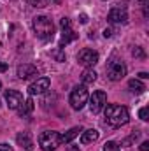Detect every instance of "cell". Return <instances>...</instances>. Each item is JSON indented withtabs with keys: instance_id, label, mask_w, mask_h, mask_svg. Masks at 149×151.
<instances>
[{
	"instance_id": "obj_30",
	"label": "cell",
	"mask_w": 149,
	"mask_h": 151,
	"mask_svg": "<svg viewBox=\"0 0 149 151\" xmlns=\"http://www.w3.org/2000/svg\"><path fill=\"white\" fill-rule=\"evenodd\" d=\"M65 151H79V146H69Z\"/></svg>"
},
{
	"instance_id": "obj_11",
	"label": "cell",
	"mask_w": 149,
	"mask_h": 151,
	"mask_svg": "<svg viewBox=\"0 0 149 151\" xmlns=\"http://www.w3.org/2000/svg\"><path fill=\"white\" fill-rule=\"evenodd\" d=\"M4 99H5L9 109H18L23 104V95L19 91H16V90H7L5 95H4Z\"/></svg>"
},
{
	"instance_id": "obj_9",
	"label": "cell",
	"mask_w": 149,
	"mask_h": 151,
	"mask_svg": "<svg viewBox=\"0 0 149 151\" xmlns=\"http://www.w3.org/2000/svg\"><path fill=\"white\" fill-rule=\"evenodd\" d=\"M107 19H109L111 23H114V25H125V23L128 21V12H126V9L119 4V5L112 7L111 11H109Z\"/></svg>"
},
{
	"instance_id": "obj_33",
	"label": "cell",
	"mask_w": 149,
	"mask_h": 151,
	"mask_svg": "<svg viewBox=\"0 0 149 151\" xmlns=\"http://www.w3.org/2000/svg\"><path fill=\"white\" fill-rule=\"evenodd\" d=\"M0 88H2V83H0Z\"/></svg>"
},
{
	"instance_id": "obj_18",
	"label": "cell",
	"mask_w": 149,
	"mask_h": 151,
	"mask_svg": "<svg viewBox=\"0 0 149 151\" xmlns=\"http://www.w3.org/2000/svg\"><path fill=\"white\" fill-rule=\"evenodd\" d=\"M81 132H82V128H81V127H74V128H70L69 132H65V134L62 135V142L69 144V142H70L72 139H75V137H77V135L81 134Z\"/></svg>"
},
{
	"instance_id": "obj_5",
	"label": "cell",
	"mask_w": 149,
	"mask_h": 151,
	"mask_svg": "<svg viewBox=\"0 0 149 151\" xmlns=\"http://www.w3.org/2000/svg\"><path fill=\"white\" fill-rule=\"evenodd\" d=\"M125 76H126V65L121 60L112 58L109 62V65H107V77L111 81H121Z\"/></svg>"
},
{
	"instance_id": "obj_27",
	"label": "cell",
	"mask_w": 149,
	"mask_h": 151,
	"mask_svg": "<svg viewBox=\"0 0 149 151\" xmlns=\"http://www.w3.org/2000/svg\"><path fill=\"white\" fill-rule=\"evenodd\" d=\"M140 151H149V141H144L140 144Z\"/></svg>"
},
{
	"instance_id": "obj_26",
	"label": "cell",
	"mask_w": 149,
	"mask_h": 151,
	"mask_svg": "<svg viewBox=\"0 0 149 151\" xmlns=\"http://www.w3.org/2000/svg\"><path fill=\"white\" fill-rule=\"evenodd\" d=\"M112 34H114V32H112V28H105V30H104V37H105V39L112 37Z\"/></svg>"
},
{
	"instance_id": "obj_2",
	"label": "cell",
	"mask_w": 149,
	"mask_h": 151,
	"mask_svg": "<svg viewBox=\"0 0 149 151\" xmlns=\"http://www.w3.org/2000/svg\"><path fill=\"white\" fill-rule=\"evenodd\" d=\"M32 27H34L35 35L44 42H47L54 37V23L47 16H35L32 21Z\"/></svg>"
},
{
	"instance_id": "obj_32",
	"label": "cell",
	"mask_w": 149,
	"mask_h": 151,
	"mask_svg": "<svg viewBox=\"0 0 149 151\" xmlns=\"http://www.w3.org/2000/svg\"><path fill=\"white\" fill-rule=\"evenodd\" d=\"M139 2H140V4H144V5L148 4V0H139Z\"/></svg>"
},
{
	"instance_id": "obj_24",
	"label": "cell",
	"mask_w": 149,
	"mask_h": 151,
	"mask_svg": "<svg viewBox=\"0 0 149 151\" xmlns=\"http://www.w3.org/2000/svg\"><path fill=\"white\" fill-rule=\"evenodd\" d=\"M139 116H140V119L142 121H148L149 118H148V107H142L140 111H139Z\"/></svg>"
},
{
	"instance_id": "obj_20",
	"label": "cell",
	"mask_w": 149,
	"mask_h": 151,
	"mask_svg": "<svg viewBox=\"0 0 149 151\" xmlns=\"http://www.w3.org/2000/svg\"><path fill=\"white\" fill-rule=\"evenodd\" d=\"M104 151H121V150H119V146H117L116 142L109 141V142H105V144H104Z\"/></svg>"
},
{
	"instance_id": "obj_17",
	"label": "cell",
	"mask_w": 149,
	"mask_h": 151,
	"mask_svg": "<svg viewBox=\"0 0 149 151\" xmlns=\"http://www.w3.org/2000/svg\"><path fill=\"white\" fill-rule=\"evenodd\" d=\"M128 88H130L132 93H137V95H140V93L146 91V86H144L139 79H130V81H128Z\"/></svg>"
},
{
	"instance_id": "obj_15",
	"label": "cell",
	"mask_w": 149,
	"mask_h": 151,
	"mask_svg": "<svg viewBox=\"0 0 149 151\" xmlns=\"http://www.w3.org/2000/svg\"><path fill=\"white\" fill-rule=\"evenodd\" d=\"M16 111H18V114H19L21 118H27L28 114L34 111V100H32V99H27V100H23V104H21V106L16 109Z\"/></svg>"
},
{
	"instance_id": "obj_13",
	"label": "cell",
	"mask_w": 149,
	"mask_h": 151,
	"mask_svg": "<svg viewBox=\"0 0 149 151\" xmlns=\"http://www.w3.org/2000/svg\"><path fill=\"white\" fill-rule=\"evenodd\" d=\"M16 142H18V146H21L25 151H32L34 150V141H32L30 132H19L18 137H16Z\"/></svg>"
},
{
	"instance_id": "obj_28",
	"label": "cell",
	"mask_w": 149,
	"mask_h": 151,
	"mask_svg": "<svg viewBox=\"0 0 149 151\" xmlns=\"http://www.w3.org/2000/svg\"><path fill=\"white\" fill-rule=\"evenodd\" d=\"M79 21H81L82 25H86V23H88V16H86V14H81V16H79Z\"/></svg>"
},
{
	"instance_id": "obj_19",
	"label": "cell",
	"mask_w": 149,
	"mask_h": 151,
	"mask_svg": "<svg viewBox=\"0 0 149 151\" xmlns=\"http://www.w3.org/2000/svg\"><path fill=\"white\" fill-rule=\"evenodd\" d=\"M51 55L54 56V60H56V62H65V53H63V49H62V47H58V49H56V51H53Z\"/></svg>"
},
{
	"instance_id": "obj_21",
	"label": "cell",
	"mask_w": 149,
	"mask_h": 151,
	"mask_svg": "<svg viewBox=\"0 0 149 151\" xmlns=\"http://www.w3.org/2000/svg\"><path fill=\"white\" fill-rule=\"evenodd\" d=\"M137 137H139V132H135V134H132L130 137H126L125 141H121V146H130V144H132V142H133V141H135Z\"/></svg>"
},
{
	"instance_id": "obj_22",
	"label": "cell",
	"mask_w": 149,
	"mask_h": 151,
	"mask_svg": "<svg viewBox=\"0 0 149 151\" xmlns=\"http://www.w3.org/2000/svg\"><path fill=\"white\" fill-rule=\"evenodd\" d=\"M132 55H133L135 58H146V53L142 51V47H133V49H132Z\"/></svg>"
},
{
	"instance_id": "obj_10",
	"label": "cell",
	"mask_w": 149,
	"mask_h": 151,
	"mask_svg": "<svg viewBox=\"0 0 149 151\" xmlns=\"http://www.w3.org/2000/svg\"><path fill=\"white\" fill-rule=\"evenodd\" d=\"M49 84H51V79L49 77H37V81H34L30 86H28V95L34 97V95H42L46 90H49Z\"/></svg>"
},
{
	"instance_id": "obj_31",
	"label": "cell",
	"mask_w": 149,
	"mask_h": 151,
	"mask_svg": "<svg viewBox=\"0 0 149 151\" xmlns=\"http://www.w3.org/2000/svg\"><path fill=\"white\" fill-rule=\"evenodd\" d=\"M139 77H140V79H148L149 74H148V72H140V74H139Z\"/></svg>"
},
{
	"instance_id": "obj_8",
	"label": "cell",
	"mask_w": 149,
	"mask_h": 151,
	"mask_svg": "<svg viewBox=\"0 0 149 151\" xmlns=\"http://www.w3.org/2000/svg\"><path fill=\"white\" fill-rule=\"evenodd\" d=\"M107 104V95L105 91L98 90V91H93V95L90 97V109L93 114H98Z\"/></svg>"
},
{
	"instance_id": "obj_12",
	"label": "cell",
	"mask_w": 149,
	"mask_h": 151,
	"mask_svg": "<svg viewBox=\"0 0 149 151\" xmlns=\"http://www.w3.org/2000/svg\"><path fill=\"white\" fill-rule=\"evenodd\" d=\"M16 74H18L19 79H30V77H37L39 70H37V67L32 65V63H23V65L18 67Z\"/></svg>"
},
{
	"instance_id": "obj_1",
	"label": "cell",
	"mask_w": 149,
	"mask_h": 151,
	"mask_svg": "<svg viewBox=\"0 0 149 151\" xmlns=\"http://www.w3.org/2000/svg\"><path fill=\"white\" fill-rule=\"evenodd\" d=\"M130 119V113L125 106H117V104H111L105 107V123L111 125L114 128H119L123 125H126Z\"/></svg>"
},
{
	"instance_id": "obj_16",
	"label": "cell",
	"mask_w": 149,
	"mask_h": 151,
	"mask_svg": "<svg viewBox=\"0 0 149 151\" xmlns=\"http://www.w3.org/2000/svg\"><path fill=\"white\" fill-rule=\"evenodd\" d=\"M81 81H82L84 86H86V84H93V83L97 81V72H95L93 69H86V70L81 74Z\"/></svg>"
},
{
	"instance_id": "obj_29",
	"label": "cell",
	"mask_w": 149,
	"mask_h": 151,
	"mask_svg": "<svg viewBox=\"0 0 149 151\" xmlns=\"http://www.w3.org/2000/svg\"><path fill=\"white\" fill-rule=\"evenodd\" d=\"M5 70H7V63L0 62V72H5Z\"/></svg>"
},
{
	"instance_id": "obj_34",
	"label": "cell",
	"mask_w": 149,
	"mask_h": 151,
	"mask_svg": "<svg viewBox=\"0 0 149 151\" xmlns=\"http://www.w3.org/2000/svg\"><path fill=\"white\" fill-rule=\"evenodd\" d=\"M0 46H2V44H0Z\"/></svg>"
},
{
	"instance_id": "obj_7",
	"label": "cell",
	"mask_w": 149,
	"mask_h": 151,
	"mask_svg": "<svg viewBox=\"0 0 149 151\" xmlns=\"http://www.w3.org/2000/svg\"><path fill=\"white\" fill-rule=\"evenodd\" d=\"M77 62H79V65H82V67H86V69H93V65L98 63V53H97L95 49H88V47H86V49L79 51Z\"/></svg>"
},
{
	"instance_id": "obj_25",
	"label": "cell",
	"mask_w": 149,
	"mask_h": 151,
	"mask_svg": "<svg viewBox=\"0 0 149 151\" xmlns=\"http://www.w3.org/2000/svg\"><path fill=\"white\" fill-rule=\"evenodd\" d=\"M0 151H12V146H9L5 142H0Z\"/></svg>"
},
{
	"instance_id": "obj_6",
	"label": "cell",
	"mask_w": 149,
	"mask_h": 151,
	"mask_svg": "<svg viewBox=\"0 0 149 151\" xmlns=\"http://www.w3.org/2000/svg\"><path fill=\"white\" fill-rule=\"evenodd\" d=\"M60 25H62V37H60V44H58V47L63 49L69 42H72V40L77 39V34L72 30V27H70V19H69V18H62Z\"/></svg>"
},
{
	"instance_id": "obj_23",
	"label": "cell",
	"mask_w": 149,
	"mask_h": 151,
	"mask_svg": "<svg viewBox=\"0 0 149 151\" xmlns=\"http://www.w3.org/2000/svg\"><path fill=\"white\" fill-rule=\"evenodd\" d=\"M25 2L34 7H46V0H25Z\"/></svg>"
},
{
	"instance_id": "obj_14",
	"label": "cell",
	"mask_w": 149,
	"mask_h": 151,
	"mask_svg": "<svg viewBox=\"0 0 149 151\" xmlns=\"http://www.w3.org/2000/svg\"><path fill=\"white\" fill-rule=\"evenodd\" d=\"M98 137H100V134H98V130H95V128H88V130H82V132H81V142H82V144L95 142V141H98Z\"/></svg>"
},
{
	"instance_id": "obj_3",
	"label": "cell",
	"mask_w": 149,
	"mask_h": 151,
	"mask_svg": "<svg viewBox=\"0 0 149 151\" xmlns=\"http://www.w3.org/2000/svg\"><path fill=\"white\" fill-rule=\"evenodd\" d=\"M62 144V135L54 130H46L39 135V146L42 151H54Z\"/></svg>"
},
{
	"instance_id": "obj_4",
	"label": "cell",
	"mask_w": 149,
	"mask_h": 151,
	"mask_svg": "<svg viewBox=\"0 0 149 151\" xmlns=\"http://www.w3.org/2000/svg\"><path fill=\"white\" fill-rule=\"evenodd\" d=\"M88 99H90V95H88L86 86H84V84H77L74 90L70 91V99H69L70 107H72L74 111H81V109L86 106Z\"/></svg>"
}]
</instances>
